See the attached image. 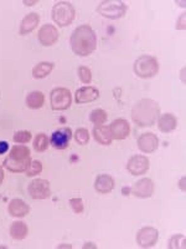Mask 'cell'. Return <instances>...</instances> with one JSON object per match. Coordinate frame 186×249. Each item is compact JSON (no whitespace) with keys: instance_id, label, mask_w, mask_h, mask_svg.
I'll return each mask as SVG.
<instances>
[{"instance_id":"obj_1","label":"cell","mask_w":186,"mask_h":249,"mask_svg":"<svg viewBox=\"0 0 186 249\" xmlns=\"http://www.w3.org/2000/svg\"><path fill=\"white\" fill-rule=\"evenodd\" d=\"M71 49L78 56H88L96 50L97 35L90 25H79L71 35Z\"/></svg>"},{"instance_id":"obj_2","label":"cell","mask_w":186,"mask_h":249,"mask_svg":"<svg viewBox=\"0 0 186 249\" xmlns=\"http://www.w3.org/2000/svg\"><path fill=\"white\" fill-rule=\"evenodd\" d=\"M160 115V106L152 99H141L132 108V120L139 127L153 126Z\"/></svg>"},{"instance_id":"obj_3","label":"cell","mask_w":186,"mask_h":249,"mask_svg":"<svg viewBox=\"0 0 186 249\" xmlns=\"http://www.w3.org/2000/svg\"><path fill=\"white\" fill-rule=\"evenodd\" d=\"M31 161L32 160L29 147L24 144H15L4 160V167L13 173L25 172Z\"/></svg>"},{"instance_id":"obj_4","label":"cell","mask_w":186,"mask_h":249,"mask_svg":"<svg viewBox=\"0 0 186 249\" xmlns=\"http://www.w3.org/2000/svg\"><path fill=\"white\" fill-rule=\"evenodd\" d=\"M51 17L57 25L65 28V26L72 24L75 17H76V10H75L74 5L68 1H59L52 8Z\"/></svg>"},{"instance_id":"obj_5","label":"cell","mask_w":186,"mask_h":249,"mask_svg":"<svg viewBox=\"0 0 186 249\" xmlns=\"http://www.w3.org/2000/svg\"><path fill=\"white\" fill-rule=\"evenodd\" d=\"M134 72L141 79H150L159 72V62L154 56L141 55L134 62Z\"/></svg>"},{"instance_id":"obj_6","label":"cell","mask_w":186,"mask_h":249,"mask_svg":"<svg viewBox=\"0 0 186 249\" xmlns=\"http://www.w3.org/2000/svg\"><path fill=\"white\" fill-rule=\"evenodd\" d=\"M98 13L102 17L107 19H121L127 14L128 6L123 1H116V0H105L101 1L98 5Z\"/></svg>"},{"instance_id":"obj_7","label":"cell","mask_w":186,"mask_h":249,"mask_svg":"<svg viewBox=\"0 0 186 249\" xmlns=\"http://www.w3.org/2000/svg\"><path fill=\"white\" fill-rule=\"evenodd\" d=\"M50 104L52 110L63 111L67 110L72 104L71 91L66 88H56L50 93Z\"/></svg>"},{"instance_id":"obj_8","label":"cell","mask_w":186,"mask_h":249,"mask_svg":"<svg viewBox=\"0 0 186 249\" xmlns=\"http://www.w3.org/2000/svg\"><path fill=\"white\" fill-rule=\"evenodd\" d=\"M159 239V232L154 227H143L137 233V244L140 248H152Z\"/></svg>"},{"instance_id":"obj_9","label":"cell","mask_w":186,"mask_h":249,"mask_svg":"<svg viewBox=\"0 0 186 249\" xmlns=\"http://www.w3.org/2000/svg\"><path fill=\"white\" fill-rule=\"evenodd\" d=\"M150 167L149 159L144 155H134L127 163L128 172L132 176L145 175Z\"/></svg>"},{"instance_id":"obj_10","label":"cell","mask_w":186,"mask_h":249,"mask_svg":"<svg viewBox=\"0 0 186 249\" xmlns=\"http://www.w3.org/2000/svg\"><path fill=\"white\" fill-rule=\"evenodd\" d=\"M29 195L34 199H46L51 196L50 182L43 178H36L29 186Z\"/></svg>"},{"instance_id":"obj_11","label":"cell","mask_w":186,"mask_h":249,"mask_svg":"<svg viewBox=\"0 0 186 249\" xmlns=\"http://www.w3.org/2000/svg\"><path fill=\"white\" fill-rule=\"evenodd\" d=\"M71 139H72V131H71V128L63 127L56 130L51 135L50 143L56 150H65L70 144Z\"/></svg>"},{"instance_id":"obj_12","label":"cell","mask_w":186,"mask_h":249,"mask_svg":"<svg viewBox=\"0 0 186 249\" xmlns=\"http://www.w3.org/2000/svg\"><path fill=\"white\" fill-rule=\"evenodd\" d=\"M59 40V30L56 26L51 24H45L41 26L39 31V41L44 46H52L57 43Z\"/></svg>"},{"instance_id":"obj_13","label":"cell","mask_w":186,"mask_h":249,"mask_svg":"<svg viewBox=\"0 0 186 249\" xmlns=\"http://www.w3.org/2000/svg\"><path fill=\"white\" fill-rule=\"evenodd\" d=\"M113 140H125L130 133V124L125 119H117L109 124Z\"/></svg>"},{"instance_id":"obj_14","label":"cell","mask_w":186,"mask_h":249,"mask_svg":"<svg viewBox=\"0 0 186 249\" xmlns=\"http://www.w3.org/2000/svg\"><path fill=\"white\" fill-rule=\"evenodd\" d=\"M159 147V137L153 132H145L138 139V148L143 153H153Z\"/></svg>"},{"instance_id":"obj_15","label":"cell","mask_w":186,"mask_h":249,"mask_svg":"<svg viewBox=\"0 0 186 249\" xmlns=\"http://www.w3.org/2000/svg\"><path fill=\"white\" fill-rule=\"evenodd\" d=\"M154 192V182L150 178H140L132 187V193L138 198H149Z\"/></svg>"},{"instance_id":"obj_16","label":"cell","mask_w":186,"mask_h":249,"mask_svg":"<svg viewBox=\"0 0 186 249\" xmlns=\"http://www.w3.org/2000/svg\"><path fill=\"white\" fill-rule=\"evenodd\" d=\"M99 97V91L93 86H85V88H81L76 91L75 93V101L76 104H87V102H93L96 101Z\"/></svg>"},{"instance_id":"obj_17","label":"cell","mask_w":186,"mask_h":249,"mask_svg":"<svg viewBox=\"0 0 186 249\" xmlns=\"http://www.w3.org/2000/svg\"><path fill=\"white\" fill-rule=\"evenodd\" d=\"M8 211L9 214L13 215V217L23 218L29 214V212H30V206L25 201H23V199L14 198L9 203Z\"/></svg>"},{"instance_id":"obj_18","label":"cell","mask_w":186,"mask_h":249,"mask_svg":"<svg viewBox=\"0 0 186 249\" xmlns=\"http://www.w3.org/2000/svg\"><path fill=\"white\" fill-rule=\"evenodd\" d=\"M156 121H158V128L163 133H170L178 127V119L172 113H163Z\"/></svg>"},{"instance_id":"obj_19","label":"cell","mask_w":186,"mask_h":249,"mask_svg":"<svg viewBox=\"0 0 186 249\" xmlns=\"http://www.w3.org/2000/svg\"><path fill=\"white\" fill-rule=\"evenodd\" d=\"M39 23L40 15L37 13H30V14L25 15L24 19L21 20V24H20V35H26L32 30H35V28L39 25Z\"/></svg>"},{"instance_id":"obj_20","label":"cell","mask_w":186,"mask_h":249,"mask_svg":"<svg viewBox=\"0 0 186 249\" xmlns=\"http://www.w3.org/2000/svg\"><path fill=\"white\" fill-rule=\"evenodd\" d=\"M114 188V179L109 175H99L94 182V190L101 195H107Z\"/></svg>"},{"instance_id":"obj_21","label":"cell","mask_w":186,"mask_h":249,"mask_svg":"<svg viewBox=\"0 0 186 249\" xmlns=\"http://www.w3.org/2000/svg\"><path fill=\"white\" fill-rule=\"evenodd\" d=\"M93 137L102 146H109L112 143V135H110L109 126H94L93 128Z\"/></svg>"},{"instance_id":"obj_22","label":"cell","mask_w":186,"mask_h":249,"mask_svg":"<svg viewBox=\"0 0 186 249\" xmlns=\"http://www.w3.org/2000/svg\"><path fill=\"white\" fill-rule=\"evenodd\" d=\"M9 232H10V235H12L13 239H15V241H23L29 233L28 224L23 221L13 222Z\"/></svg>"},{"instance_id":"obj_23","label":"cell","mask_w":186,"mask_h":249,"mask_svg":"<svg viewBox=\"0 0 186 249\" xmlns=\"http://www.w3.org/2000/svg\"><path fill=\"white\" fill-rule=\"evenodd\" d=\"M54 62H39L32 69V76L34 79H45L51 74V71L54 70Z\"/></svg>"},{"instance_id":"obj_24","label":"cell","mask_w":186,"mask_h":249,"mask_svg":"<svg viewBox=\"0 0 186 249\" xmlns=\"http://www.w3.org/2000/svg\"><path fill=\"white\" fill-rule=\"evenodd\" d=\"M25 102L28 107L37 110V108L43 107L45 104V95L41 91H32L26 96Z\"/></svg>"},{"instance_id":"obj_25","label":"cell","mask_w":186,"mask_h":249,"mask_svg":"<svg viewBox=\"0 0 186 249\" xmlns=\"http://www.w3.org/2000/svg\"><path fill=\"white\" fill-rule=\"evenodd\" d=\"M108 120V115L105 110L102 108H96L93 110L90 115V121L92 122L94 126H102L105 124Z\"/></svg>"},{"instance_id":"obj_26","label":"cell","mask_w":186,"mask_h":249,"mask_svg":"<svg viewBox=\"0 0 186 249\" xmlns=\"http://www.w3.org/2000/svg\"><path fill=\"white\" fill-rule=\"evenodd\" d=\"M50 146V139L45 133H39L34 140V148L37 152H45Z\"/></svg>"},{"instance_id":"obj_27","label":"cell","mask_w":186,"mask_h":249,"mask_svg":"<svg viewBox=\"0 0 186 249\" xmlns=\"http://www.w3.org/2000/svg\"><path fill=\"white\" fill-rule=\"evenodd\" d=\"M168 248L170 249H184L185 248V235L175 234L169 239Z\"/></svg>"},{"instance_id":"obj_28","label":"cell","mask_w":186,"mask_h":249,"mask_svg":"<svg viewBox=\"0 0 186 249\" xmlns=\"http://www.w3.org/2000/svg\"><path fill=\"white\" fill-rule=\"evenodd\" d=\"M75 140L78 144H82V146H85L90 142V132H88L87 128H77L76 132H75Z\"/></svg>"},{"instance_id":"obj_29","label":"cell","mask_w":186,"mask_h":249,"mask_svg":"<svg viewBox=\"0 0 186 249\" xmlns=\"http://www.w3.org/2000/svg\"><path fill=\"white\" fill-rule=\"evenodd\" d=\"M31 139H32V135L29 131H16L14 133V137H13L14 142H16L19 144L29 143L31 141Z\"/></svg>"},{"instance_id":"obj_30","label":"cell","mask_w":186,"mask_h":249,"mask_svg":"<svg viewBox=\"0 0 186 249\" xmlns=\"http://www.w3.org/2000/svg\"><path fill=\"white\" fill-rule=\"evenodd\" d=\"M25 172L26 176H29V177H34V176L40 175V173L43 172V163L39 161H31Z\"/></svg>"},{"instance_id":"obj_31","label":"cell","mask_w":186,"mask_h":249,"mask_svg":"<svg viewBox=\"0 0 186 249\" xmlns=\"http://www.w3.org/2000/svg\"><path fill=\"white\" fill-rule=\"evenodd\" d=\"M77 72H78L79 80L83 84H91V81H92V72H91L90 69L86 68V66H79Z\"/></svg>"},{"instance_id":"obj_32","label":"cell","mask_w":186,"mask_h":249,"mask_svg":"<svg viewBox=\"0 0 186 249\" xmlns=\"http://www.w3.org/2000/svg\"><path fill=\"white\" fill-rule=\"evenodd\" d=\"M70 206L72 208L76 214H79V213L83 212L85 210V206H83V201L81 198H71L70 199Z\"/></svg>"},{"instance_id":"obj_33","label":"cell","mask_w":186,"mask_h":249,"mask_svg":"<svg viewBox=\"0 0 186 249\" xmlns=\"http://www.w3.org/2000/svg\"><path fill=\"white\" fill-rule=\"evenodd\" d=\"M185 20H186V14L185 13H183V14L179 17L178 21H176V29H178V30H185V28H186Z\"/></svg>"},{"instance_id":"obj_34","label":"cell","mask_w":186,"mask_h":249,"mask_svg":"<svg viewBox=\"0 0 186 249\" xmlns=\"http://www.w3.org/2000/svg\"><path fill=\"white\" fill-rule=\"evenodd\" d=\"M9 151V143L6 141H0V155H4Z\"/></svg>"},{"instance_id":"obj_35","label":"cell","mask_w":186,"mask_h":249,"mask_svg":"<svg viewBox=\"0 0 186 249\" xmlns=\"http://www.w3.org/2000/svg\"><path fill=\"white\" fill-rule=\"evenodd\" d=\"M3 181H4V170L3 167L0 166V184L3 183Z\"/></svg>"},{"instance_id":"obj_36","label":"cell","mask_w":186,"mask_h":249,"mask_svg":"<svg viewBox=\"0 0 186 249\" xmlns=\"http://www.w3.org/2000/svg\"><path fill=\"white\" fill-rule=\"evenodd\" d=\"M180 188L183 191H185V177H183V178H181V181H180Z\"/></svg>"},{"instance_id":"obj_37","label":"cell","mask_w":186,"mask_h":249,"mask_svg":"<svg viewBox=\"0 0 186 249\" xmlns=\"http://www.w3.org/2000/svg\"><path fill=\"white\" fill-rule=\"evenodd\" d=\"M36 3H37L36 0H35V1H26V0H25V1H24V4H25V5H28V6L34 5V4H36Z\"/></svg>"},{"instance_id":"obj_38","label":"cell","mask_w":186,"mask_h":249,"mask_svg":"<svg viewBox=\"0 0 186 249\" xmlns=\"http://www.w3.org/2000/svg\"><path fill=\"white\" fill-rule=\"evenodd\" d=\"M57 248H72V246L71 244H65V246H59Z\"/></svg>"}]
</instances>
